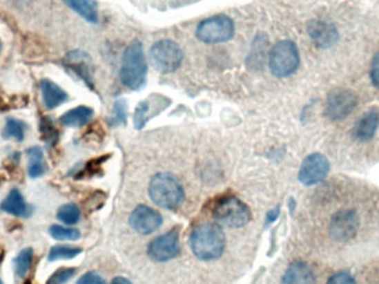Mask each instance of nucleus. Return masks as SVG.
Segmentation results:
<instances>
[{"instance_id": "obj_5", "label": "nucleus", "mask_w": 379, "mask_h": 284, "mask_svg": "<svg viewBox=\"0 0 379 284\" xmlns=\"http://www.w3.org/2000/svg\"><path fill=\"white\" fill-rule=\"evenodd\" d=\"M300 65L298 49L291 40H282L270 53L271 73L278 78H285L296 71Z\"/></svg>"}, {"instance_id": "obj_8", "label": "nucleus", "mask_w": 379, "mask_h": 284, "mask_svg": "<svg viewBox=\"0 0 379 284\" xmlns=\"http://www.w3.org/2000/svg\"><path fill=\"white\" fill-rule=\"evenodd\" d=\"M180 252L179 232L175 230H171L168 234L153 240L148 248V254L150 258L157 262H166L175 259Z\"/></svg>"}, {"instance_id": "obj_12", "label": "nucleus", "mask_w": 379, "mask_h": 284, "mask_svg": "<svg viewBox=\"0 0 379 284\" xmlns=\"http://www.w3.org/2000/svg\"><path fill=\"white\" fill-rule=\"evenodd\" d=\"M358 225H360V220L356 214L345 210L335 214L331 220L329 231L333 239L336 241H349L354 238L358 230Z\"/></svg>"}, {"instance_id": "obj_22", "label": "nucleus", "mask_w": 379, "mask_h": 284, "mask_svg": "<svg viewBox=\"0 0 379 284\" xmlns=\"http://www.w3.org/2000/svg\"><path fill=\"white\" fill-rule=\"evenodd\" d=\"M81 252L82 250L80 248H75V247H69V245H55L50 249L48 260L49 261H58V260L73 259Z\"/></svg>"}, {"instance_id": "obj_19", "label": "nucleus", "mask_w": 379, "mask_h": 284, "mask_svg": "<svg viewBox=\"0 0 379 284\" xmlns=\"http://www.w3.org/2000/svg\"><path fill=\"white\" fill-rule=\"evenodd\" d=\"M93 117V110L91 108L79 106L62 115L60 122L66 127H81L84 124H88Z\"/></svg>"}, {"instance_id": "obj_13", "label": "nucleus", "mask_w": 379, "mask_h": 284, "mask_svg": "<svg viewBox=\"0 0 379 284\" xmlns=\"http://www.w3.org/2000/svg\"><path fill=\"white\" fill-rule=\"evenodd\" d=\"M309 35L316 45L324 48L334 45L338 37L334 26L323 20H314L309 23Z\"/></svg>"}, {"instance_id": "obj_14", "label": "nucleus", "mask_w": 379, "mask_h": 284, "mask_svg": "<svg viewBox=\"0 0 379 284\" xmlns=\"http://www.w3.org/2000/svg\"><path fill=\"white\" fill-rule=\"evenodd\" d=\"M66 67L69 70L76 73L80 78L84 79L88 85H90L91 73H90V58L86 53L82 51H72L66 56L64 60Z\"/></svg>"}, {"instance_id": "obj_30", "label": "nucleus", "mask_w": 379, "mask_h": 284, "mask_svg": "<svg viewBox=\"0 0 379 284\" xmlns=\"http://www.w3.org/2000/svg\"><path fill=\"white\" fill-rule=\"evenodd\" d=\"M77 284H107L101 276L96 272H88L79 278Z\"/></svg>"}, {"instance_id": "obj_1", "label": "nucleus", "mask_w": 379, "mask_h": 284, "mask_svg": "<svg viewBox=\"0 0 379 284\" xmlns=\"http://www.w3.org/2000/svg\"><path fill=\"white\" fill-rule=\"evenodd\" d=\"M190 245L197 258L205 261L219 259L226 245L222 228L215 223H202L192 231Z\"/></svg>"}, {"instance_id": "obj_27", "label": "nucleus", "mask_w": 379, "mask_h": 284, "mask_svg": "<svg viewBox=\"0 0 379 284\" xmlns=\"http://www.w3.org/2000/svg\"><path fill=\"white\" fill-rule=\"evenodd\" d=\"M75 273H76V269L73 267H61L49 278L47 284H65L75 276Z\"/></svg>"}, {"instance_id": "obj_3", "label": "nucleus", "mask_w": 379, "mask_h": 284, "mask_svg": "<svg viewBox=\"0 0 379 284\" xmlns=\"http://www.w3.org/2000/svg\"><path fill=\"white\" fill-rule=\"evenodd\" d=\"M149 194L152 201L168 210L179 208L184 200V191L177 178L170 173H157L152 178L149 184Z\"/></svg>"}, {"instance_id": "obj_18", "label": "nucleus", "mask_w": 379, "mask_h": 284, "mask_svg": "<svg viewBox=\"0 0 379 284\" xmlns=\"http://www.w3.org/2000/svg\"><path fill=\"white\" fill-rule=\"evenodd\" d=\"M0 209L14 217H26L28 214V206L23 199V194L17 189H12L6 199L3 200Z\"/></svg>"}, {"instance_id": "obj_26", "label": "nucleus", "mask_w": 379, "mask_h": 284, "mask_svg": "<svg viewBox=\"0 0 379 284\" xmlns=\"http://www.w3.org/2000/svg\"><path fill=\"white\" fill-rule=\"evenodd\" d=\"M49 232L54 239L59 241H66V240L75 241L80 238V232L77 229L65 228L58 225H51Z\"/></svg>"}, {"instance_id": "obj_6", "label": "nucleus", "mask_w": 379, "mask_h": 284, "mask_svg": "<svg viewBox=\"0 0 379 284\" xmlns=\"http://www.w3.org/2000/svg\"><path fill=\"white\" fill-rule=\"evenodd\" d=\"M150 56L159 73H170L177 70L182 64L183 51L175 41L160 40L152 47Z\"/></svg>"}, {"instance_id": "obj_23", "label": "nucleus", "mask_w": 379, "mask_h": 284, "mask_svg": "<svg viewBox=\"0 0 379 284\" xmlns=\"http://www.w3.org/2000/svg\"><path fill=\"white\" fill-rule=\"evenodd\" d=\"M25 129L26 126L23 121L14 118L7 119L6 126L3 131V138H14L17 141H23L25 138Z\"/></svg>"}, {"instance_id": "obj_10", "label": "nucleus", "mask_w": 379, "mask_h": 284, "mask_svg": "<svg viewBox=\"0 0 379 284\" xmlns=\"http://www.w3.org/2000/svg\"><path fill=\"white\" fill-rule=\"evenodd\" d=\"M357 104V97L354 93L338 89L331 93L326 104V115L334 121L346 118L355 109Z\"/></svg>"}, {"instance_id": "obj_9", "label": "nucleus", "mask_w": 379, "mask_h": 284, "mask_svg": "<svg viewBox=\"0 0 379 284\" xmlns=\"http://www.w3.org/2000/svg\"><path fill=\"white\" fill-rule=\"evenodd\" d=\"M329 162L325 155L313 153L305 158L302 164L298 179L305 186H314L329 175Z\"/></svg>"}, {"instance_id": "obj_16", "label": "nucleus", "mask_w": 379, "mask_h": 284, "mask_svg": "<svg viewBox=\"0 0 379 284\" xmlns=\"http://www.w3.org/2000/svg\"><path fill=\"white\" fill-rule=\"evenodd\" d=\"M283 284H316V281L309 265L296 261L287 267L283 276Z\"/></svg>"}, {"instance_id": "obj_33", "label": "nucleus", "mask_w": 379, "mask_h": 284, "mask_svg": "<svg viewBox=\"0 0 379 284\" xmlns=\"http://www.w3.org/2000/svg\"><path fill=\"white\" fill-rule=\"evenodd\" d=\"M111 284H133L128 280V278H124V276H117L113 278V283Z\"/></svg>"}, {"instance_id": "obj_7", "label": "nucleus", "mask_w": 379, "mask_h": 284, "mask_svg": "<svg viewBox=\"0 0 379 284\" xmlns=\"http://www.w3.org/2000/svg\"><path fill=\"white\" fill-rule=\"evenodd\" d=\"M234 36V23L226 16H214L200 23L197 37L205 44L225 43Z\"/></svg>"}, {"instance_id": "obj_20", "label": "nucleus", "mask_w": 379, "mask_h": 284, "mask_svg": "<svg viewBox=\"0 0 379 284\" xmlns=\"http://www.w3.org/2000/svg\"><path fill=\"white\" fill-rule=\"evenodd\" d=\"M64 1L89 23H98V3L96 0H64Z\"/></svg>"}, {"instance_id": "obj_28", "label": "nucleus", "mask_w": 379, "mask_h": 284, "mask_svg": "<svg viewBox=\"0 0 379 284\" xmlns=\"http://www.w3.org/2000/svg\"><path fill=\"white\" fill-rule=\"evenodd\" d=\"M126 102L124 100H119L115 106V115H113V122L115 126L124 122L126 121Z\"/></svg>"}, {"instance_id": "obj_32", "label": "nucleus", "mask_w": 379, "mask_h": 284, "mask_svg": "<svg viewBox=\"0 0 379 284\" xmlns=\"http://www.w3.org/2000/svg\"><path fill=\"white\" fill-rule=\"evenodd\" d=\"M278 216H280V209H274V210H272V211H270L269 212V214H267L266 223H274V221L278 219Z\"/></svg>"}, {"instance_id": "obj_34", "label": "nucleus", "mask_w": 379, "mask_h": 284, "mask_svg": "<svg viewBox=\"0 0 379 284\" xmlns=\"http://www.w3.org/2000/svg\"><path fill=\"white\" fill-rule=\"evenodd\" d=\"M0 53H1V41H0Z\"/></svg>"}, {"instance_id": "obj_25", "label": "nucleus", "mask_w": 379, "mask_h": 284, "mask_svg": "<svg viewBox=\"0 0 379 284\" xmlns=\"http://www.w3.org/2000/svg\"><path fill=\"white\" fill-rule=\"evenodd\" d=\"M32 258H34V251L31 248L23 249L17 256V259L14 261V267H16V273L20 278H23L28 273Z\"/></svg>"}, {"instance_id": "obj_15", "label": "nucleus", "mask_w": 379, "mask_h": 284, "mask_svg": "<svg viewBox=\"0 0 379 284\" xmlns=\"http://www.w3.org/2000/svg\"><path fill=\"white\" fill-rule=\"evenodd\" d=\"M379 127V113L377 110H371L357 121L355 126V138L360 141H369L373 138Z\"/></svg>"}, {"instance_id": "obj_29", "label": "nucleus", "mask_w": 379, "mask_h": 284, "mask_svg": "<svg viewBox=\"0 0 379 284\" xmlns=\"http://www.w3.org/2000/svg\"><path fill=\"white\" fill-rule=\"evenodd\" d=\"M326 284H356L353 276L347 272H338L329 278Z\"/></svg>"}, {"instance_id": "obj_17", "label": "nucleus", "mask_w": 379, "mask_h": 284, "mask_svg": "<svg viewBox=\"0 0 379 284\" xmlns=\"http://www.w3.org/2000/svg\"><path fill=\"white\" fill-rule=\"evenodd\" d=\"M40 86H41L43 102L48 109H55L67 100V93L62 91L59 86H57L55 82H50L48 79L42 80Z\"/></svg>"}, {"instance_id": "obj_31", "label": "nucleus", "mask_w": 379, "mask_h": 284, "mask_svg": "<svg viewBox=\"0 0 379 284\" xmlns=\"http://www.w3.org/2000/svg\"><path fill=\"white\" fill-rule=\"evenodd\" d=\"M371 79L373 85L379 89V53L373 57L371 66Z\"/></svg>"}, {"instance_id": "obj_24", "label": "nucleus", "mask_w": 379, "mask_h": 284, "mask_svg": "<svg viewBox=\"0 0 379 284\" xmlns=\"http://www.w3.org/2000/svg\"><path fill=\"white\" fill-rule=\"evenodd\" d=\"M80 210L75 203H67L65 206L60 207L57 214V218L66 225H76L80 219Z\"/></svg>"}, {"instance_id": "obj_11", "label": "nucleus", "mask_w": 379, "mask_h": 284, "mask_svg": "<svg viewBox=\"0 0 379 284\" xmlns=\"http://www.w3.org/2000/svg\"><path fill=\"white\" fill-rule=\"evenodd\" d=\"M162 223V216L144 205L137 207L130 216V225L133 230L144 236L153 234L160 228Z\"/></svg>"}, {"instance_id": "obj_21", "label": "nucleus", "mask_w": 379, "mask_h": 284, "mask_svg": "<svg viewBox=\"0 0 379 284\" xmlns=\"http://www.w3.org/2000/svg\"><path fill=\"white\" fill-rule=\"evenodd\" d=\"M29 159L28 173L30 178H38L45 173L43 152L39 146H32L27 150Z\"/></svg>"}, {"instance_id": "obj_4", "label": "nucleus", "mask_w": 379, "mask_h": 284, "mask_svg": "<svg viewBox=\"0 0 379 284\" xmlns=\"http://www.w3.org/2000/svg\"><path fill=\"white\" fill-rule=\"evenodd\" d=\"M213 217L220 225L228 228H242L250 223L251 211L239 198L229 196L214 205Z\"/></svg>"}, {"instance_id": "obj_2", "label": "nucleus", "mask_w": 379, "mask_h": 284, "mask_svg": "<svg viewBox=\"0 0 379 284\" xmlns=\"http://www.w3.org/2000/svg\"><path fill=\"white\" fill-rule=\"evenodd\" d=\"M146 78V61L144 47L139 40L128 46L121 61V82L129 89L138 91Z\"/></svg>"}]
</instances>
